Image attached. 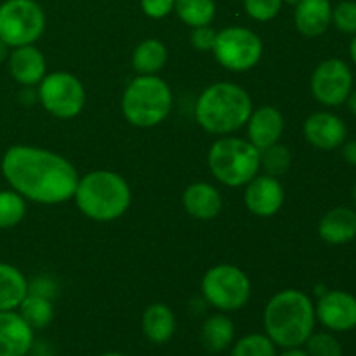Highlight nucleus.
I'll return each mask as SVG.
<instances>
[{"mask_svg":"<svg viewBox=\"0 0 356 356\" xmlns=\"http://www.w3.org/2000/svg\"><path fill=\"white\" fill-rule=\"evenodd\" d=\"M291 162L292 155L287 146L275 143V145L261 149V167H263L268 176H284L289 167H291Z\"/></svg>","mask_w":356,"mask_h":356,"instance_id":"obj_29","label":"nucleus"},{"mask_svg":"<svg viewBox=\"0 0 356 356\" xmlns=\"http://www.w3.org/2000/svg\"><path fill=\"white\" fill-rule=\"evenodd\" d=\"M232 346L229 356H278L277 346L266 334H247Z\"/></svg>","mask_w":356,"mask_h":356,"instance_id":"obj_28","label":"nucleus"},{"mask_svg":"<svg viewBox=\"0 0 356 356\" xmlns=\"http://www.w3.org/2000/svg\"><path fill=\"white\" fill-rule=\"evenodd\" d=\"M28 292L26 277L13 264L0 263V312H16Z\"/></svg>","mask_w":356,"mask_h":356,"instance_id":"obj_22","label":"nucleus"},{"mask_svg":"<svg viewBox=\"0 0 356 356\" xmlns=\"http://www.w3.org/2000/svg\"><path fill=\"white\" fill-rule=\"evenodd\" d=\"M167 63V47L156 38H146L132 52V66L139 75H156Z\"/></svg>","mask_w":356,"mask_h":356,"instance_id":"obj_24","label":"nucleus"},{"mask_svg":"<svg viewBox=\"0 0 356 356\" xmlns=\"http://www.w3.org/2000/svg\"><path fill=\"white\" fill-rule=\"evenodd\" d=\"M35 343V330L17 312H0V356H26Z\"/></svg>","mask_w":356,"mask_h":356,"instance_id":"obj_15","label":"nucleus"},{"mask_svg":"<svg viewBox=\"0 0 356 356\" xmlns=\"http://www.w3.org/2000/svg\"><path fill=\"white\" fill-rule=\"evenodd\" d=\"M14 191L31 202L56 205L73 198L79 172L65 156L37 146H10L0 163Z\"/></svg>","mask_w":356,"mask_h":356,"instance_id":"obj_1","label":"nucleus"},{"mask_svg":"<svg viewBox=\"0 0 356 356\" xmlns=\"http://www.w3.org/2000/svg\"><path fill=\"white\" fill-rule=\"evenodd\" d=\"M233 339H235V323L222 312L211 315L202 325L200 341L209 353H222L232 348Z\"/></svg>","mask_w":356,"mask_h":356,"instance_id":"obj_23","label":"nucleus"},{"mask_svg":"<svg viewBox=\"0 0 356 356\" xmlns=\"http://www.w3.org/2000/svg\"><path fill=\"white\" fill-rule=\"evenodd\" d=\"M99 356H125V355L117 353V351H108V353H103V355H99Z\"/></svg>","mask_w":356,"mask_h":356,"instance_id":"obj_42","label":"nucleus"},{"mask_svg":"<svg viewBox=\"0 0 356 356\" xmlns=\"http://www.w3.org/2000/svg\"><path fill=\"white\" fill-rule=\"evenodd\" d=\"M172 108V90L156 75H139L122 96V113L129 124L141 129L162 124Z\"/></svg>","mask_w":356,"mask_h":356,"instance_id":"obj_5","label":"nucleus"},{"mask_svg":"<svg viewBox=\"0 0 356 356\" xmlns=\"http://www.w3.org/2000/svg\"><path fill=\"white\" fill-rule=\"evenodd\" d=\"M282 2H284V3H289V6H298V3L299 2H301V0H282Z\"/></svg>","mask_w":356,"mask_h":356,"instance_id":"obj_41","label":"nucleus"},{"mask_svg":"<svg viewBox=\"0 0 356 356\" xmlns=\"http://www.w3.org/2000/svg\"><path fill=\"white\" fill-rule=\"evenodd\" d=\"M350 56H351V61L355 63V66H356V33H355V37L351 38V44H350Z\"/></svg>","mask_w":356,"mask_h":356,"instance_id":"obj_39","label":"nucleus"},{"mask_svg":"<svg viewBox=\"0 0 356 356\" xmlns=\"http://www.w3.org/2000/svg\"><path fill=\"white\" fill-rule=\"evenodd\" d=\"M174 10L190 28L207 26L216 17L214 0H176Z\"/></svg>","mask_w":356,"mask_h":356,"instance_id":"obj_26","label":"nucleus"},{"mask_svg":"<svg viewBox=\"0 0 356 356\" xmlns=\"http://www.w3.org/2000/svg\"><path fill=\"white\" fill-rule=\"evenodd\" d=\"M302 134L313 148L322 149V152H332L344 145L348 129L343 118L337 115L330 113V111H316L305 120Z\"/></svg>","mask_w":356,"mask_h":356,"instance_id":"obj_13","label":"nucleus"},{"mask_svg":"<svg viewBox=\"0 0 356 356\" xmlns=\"http://www.w3.org/2000/svg\"><path fill=\"white\" fill-rule=\"evenodd\" d=\"M17 309H19L17 313L23 316L24 322L33 330L45 329L54 318V306H52L51 298L33 294V292H28V296L23 299Z\"/></svg>","mask_w":356,"mask_h":356,"instance_id":"obj_25","label":"nucleus"},{"mask_svg":"<svg viewBox=\"0 0 356 356\" xmlns=\"http://www.w3.org/2000/svg\"><path fill=\"white\" fill-rule=\"evenodd\" d=\"M141 329L149 343L165 344L176 334V315L163 302H153L143 313Z\"/></svg>","mask_w":356,"mask_h":356,"instance_id":"obj_21","label":"nucleus"},{"mask_svg":"<svg viewBox=\"0 0 356 356\" xmlns=\"http://www.w3.org/2000/svg\"><path fill=\"white\" fill-rule=\"evenodd\" d=\"M252 110V99L243 87L218 82L198 96L195 118L209 134L228 136L247 124Z\"/></svg>","mask_w":356,"mask_h":356,"instance_id":"obj_3","label":"nucleus"},{"mask_svg":"<svg viewBox=\"0 0 356 356\" xmlns=\"http://www.w3.org/2000/svg\"><path fill=\"white\" fill-rule=\"evenodd\" d=\"M216 35H218V31H216L214 28L209 26V24L207 26L193 28L190 37L191 45H193L197 51H212L216 42Z\"/></svg>","mask_w":356,"mask_h":356,"instance_id":"obj_33","label":"nucleus"},{"mask_svg":"<svg viewBox=\"0 0 356 356\" xmlns=\"http://www.w3.org/2000/svg\"><path fill=\"white\" fill-rule=\"evenodd\" d=\"M327 292V289H325V285H318V287H315V294H318V298L320 296H323Z\"/></svg>","mask_w":356,"mask_h":356,"instance_id":"obj_40","label":"nucleus"},{"mask_svg":"<svg viewBox=\"0 0 356 356\" xmlns=\"http://www.w3.org/2000/svg\"><path fill=\"white\" fill-rule=\"evenodd\" d=\"M312 94L323 106H341L353 90V73L346 61L337 58L325 59L312 75Z\"/></svg>","mask_w":356,"mask_h":356,"instance_id":"obj_11","label":"nucleus"},{"mask_svg":"<svg viewBox=\"0 0 356 356\" xmlns=\"http://www.w3.org/2000/svg\"><path fill=\"white\" fill-rule=\"evenodd\" d=\"M202 296L212 308L222 313L238 312L249 302L250 280L245 271L233 264H218L202 278Z\"/></svg>","mask_w":356,"mask_h":356,"instance_id":"obj_7","label":"nucleus"},{"mask_svg":"<svg viewBox=\"0 0 356 356\" xmlns=\"http://www.w3.org/2000/svg\"><path fill=\"white\" fill-rule=\"evenodd\" d=\"M38 99L45 111L56 118H75L86 104V89L75 75L54 72L45 75L38 83Z\"/></svg>","mask_w":356,"mask_h":356,"instance_id":"obj_10","label":"nucleus"},{"mask_svg":"<svg viewBox=\"0 0 356 356\" xmlns=\"http://www.w3.org/2000/svg\"><path fill=\"white\" fill-rule=\"evenodd\" d=\"M26 214V202L17 191H0V229L19 225Z\"/></svg>","mask_w":356,"mask_h":356,"instance_id":"obj_27","label":"nucleus"},{"mask_svg":"<svg viewBox=\"0 0 356 356\" xmlns=\"http://www.w3.org/2000/svg\"><path fill=\"white\" fill-rule=\"evenodd\" d=\"M351 198H353V202H355V205H356V183H355L353 190H351Z\"/></svg>","mask_w":356,"mask_h":356,"instance_id":"obj_43","label":"nucleus"},{"mask_svg":"<svg viewBox=\"0 0 356 356\" xmlns=\"http://www.w3.org/2000/svg\"><path fill=\"white\" fill-rule=\"evenodd\" d=\"M320 238L330 245H344L356 238V211L336 207L327 212L318 222Z\"/></svg>","mask_w":356,"mask_h":356,"instance_id":"obj_20","label":"nucleus"},{"mask_svg":"<svg viewBox=\"0 0 356 356\" xmlns=\"http://www.w3.org/2000/svg\"><path fill=\"white\" fill-rule=\"evenodd\" d=\"M10 54V47L3 40H0V63L7 61Z\"/></svg>","mask_w":356,"mask_h":356,"instance_id":"obj_37","label":"nucleus"},{"mask_svg":"<svg viewBox=\"0 0 356 356\" xmlns=\"http://www.w3.org/2000/svg\"><path fill=\"white\" fill-rule=\"evenodd\" d=\"M282 0H243L245 13L256 21H271L282 9Z\"/></svg>","mask_w":356,"mask_h":356,"instance_id":"obj_32","label":"nucleus"},{"mask_svg":"<svg viewBox=\"0 0 356 356\" xmlns=\"http://www.w3.org/2000/svg\"><path fill=\"white\" fill-rule=\"evenodd\" d=\"M184 211L198 221H211L221 212L222 198L218 188L209 183H193L183 193Z\"/></svg>","mask_w":356,"mask_h":356,"instance_id":"obj_19","label":"nucleus"},{"mask_svg":"<svg viewBox=\"0 0 356 356\" xmlns=\"http://www.w3.org/2000/svg\"><path fill=\"white\" fill-rule=\"evenodd\" d=\"M294 23L302 37H320L332 24V6L329 0H301L296 6Z\"/></svg>","mask_w":356,"mask_h":356,"instance_id":"obj_18","label":"nucleus"},{"mask_svg":"<svg viewBox=\"0 0 356 356\" xmlns=\"http://www.w3.org/2000/svg\"><path fill=\"white\" fill-rule=\"evenodd\" d=\"M343 156L350 165L356 167V139L348 141L343 145Z\"/></svg>","mask_w":356,"mask_h":356,"instance_id":"obj_35","label":"nucleus"},{"mask_svg":"<svg viewBox=\"0 0 356 356\" xmlns=\"http://www.w3.org/2000/svg\"><path fill=\"white\" fill-rule=\"evenodd\" d=\"M73 198L83 216L97 222H110L127 212L132 193L120 174L94 170L80 177Z\"/></svg>","mask_w":356,"mask_h":356,"instance_id":"obj_4","label":"nucleus"},{"mask_svg":"<svg viewBox=\"0 0 356 356\" xmlns=\"http://www.w3.org/2000/svg\"><path fill=\"white\" fill-rule=\"evenodd\" d=\"M211 52L222 68L240 73L252 70L261 61L263 42L249 28L229 26L216 35Z\"/></svg>","mask_w":356,"mask_h":356,"instance_id":"obj_9","label":"nucleus"},{"mask_svg":"<svg viewBox=\"0 0 356 356\" xmlns=\"http://www.w3.org/2000/svg\"><path fill=\"white\" fill-rule=\"evenodd\" d=\"M316 320L330 332L356 329V298L346 291H327L315 305Z\"/></svg>","mask_w":356,"mask_h":356,"instance_id":"obj_12","label":"nucleus"},{"mask_svg":"<svg viewBox=\"0 0 356 356\" xmlns=\"http://www.w3.org/2000/svg\"><path fill=\"white\" fill-rule=\"evenodd\" d=\"M305 346L309 356H343V344L332 332H313Z\"/></svg>","mask_w":356,"mask_h":356,"instance_id":"obj_30","label":"nucleus"},{"mask_svg":"<svg viewBox=\"0 0 356 356\" xmlns=\"http://www.w3.org/2000/svg\"><path fill=\"white\" fill-rule=\"evenodd\" d=\"M7 65H9L10 76L24 87L38 86L45 76V58L40 49L35 47L33 44L14 47L7 59Z\"/></svg>","mask_w":356,"mask_h":356,"instance_id":"obj_17","label":"nucleus"},{"mask_svg":"<svg viewBox=\"0 0 356 356\" xmlns=\"http://www.w3.org/2000/svg\"><path fill=\"white\" fill-rule=\"evenodd\" d=\"M176 0H141V9L152 19H162L174 10Z\"/></svg>","mask_w":356,"mask_h":356,"instance_id":"obj_34","label":"nucleus"},{"mask_svg":"<svg viewBox=\"0 0 356 356\" xmlns=\"http://www.w3.org/2000/svg\"><path fill=\"white\" fill-rule=\"evenodd\" d=\"M346 104H348V110H350L351 113L356 117V89L351 90V94L348 96V99H346Z\"/></svg>","mask_w":356,"mask_h":356,"instance_id":"obj_38","label":"nucleus"},{"mask_svg":"<svg viewBox=\"0 0 356 356\" xmlns=\"http://www.w3.org/2000/svg\"><path fill=\"white\" fill-rule=\"evenodd\" d=\"M44 30V9L35 0H6L0 6V40L10 49L35 44Z\"/></svg>","mask_w":356,"mask_h":356,"instance_id":"obj_8","label":"nucleus"},{"mask_svg":"<svg viewBox=\"0 0 356 356\" xmlns=\"http://www.w3.org/2000/svg\"><path fill=\"white\" fill-rule=\"evenodd\" d=\"M209 169L225 186H245L259 174L261 152L247 139L219 138L209 149Z\"/></svg>","mask_w":356,"mask_h":356,"instance_id":"obj_6","label":"nucleus"},{"mask_svg":"<svg viewBox=\"0 0 356 356\" xmlns=\"http://www.w3.org/2000/svg\"><path fill=\"white\" fill-rule=\"evenodd\" d=\"M245 200L247 209L252 212L254 216L259 218H271L277 214L282 209L285 202V191L278 177L257 174L254 179H250L245 184Z\"/></svg>","mask_w":356,"mask_h":356,"instance_id":"obj_14","label":"nucleus"},{"mask_svg":"<svg viewBox=\"0 0 356 356\" xmlns=\"http://www.w3.org/2000/svg\"><path fill=\"white\" fill-rule=\"evenodd\" d=\"M332 24L343 33H356V2L343 0L332 7Z\"/></svg>","mask_w":356,"mask_h":356,"instance_id":"obj_31","label":"nucleus"},{"mask_svg":"<svg viewBox=\"0 0 356 356\" xmlns=\"http://www.w3.org/2000/svg\"><path fill=\"white\" fill-rule=\"evenodd\" d=\"M278 356H309V355L306 353V350H302L301 346V348H287V350L282 351Z\"/></svg>","mask_w":356,"mask_h":356,"instance_id":"obj_36","label":"nucleus"},{"mask_svg":"<svg viewBox=\"0 0 356 356\" xmlns=\"http://www.w3.org/2000/svg\"><path fill=\"white\" fill-rule=\"evenodd\" d=\"M264 330L277 348H301L315 332V302L298 289H285L264 308Z\"/></svg>","mask_w":356,"mask_h":356,"instance_id":"obj_2","label":"nucleus"},{"mask_svg":"<svg viewBox=\"0 0 356 356\" xmlns=\"http://www.w3.org/2000/svg\"><path fill=\"white\" fill-rule=\"evenodd\" d=\"M247 134L249 141L257 149H264L268 146L278 143L284 132V115L275 106H261L252 110L247 120Z\"/></svg>","mask_w":356,"mask_h":356,"instance_id":"obj_16","label":"nucleus"}]
</instances>
